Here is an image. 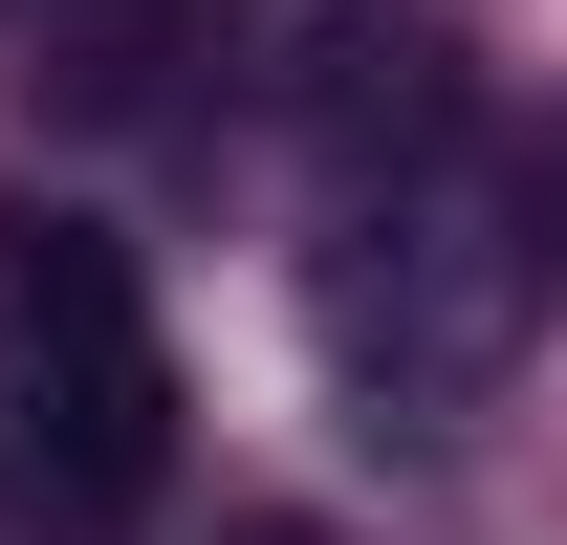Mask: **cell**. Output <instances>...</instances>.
Segmentation results:
<instances>
[{"label": "cell", "mask_w": 567, "mask_h": 545, "mask_svg": "<svg viewBox=\"0 0 567 545\" xmlns=\"http://www.w3.org/2000/svg\"><path fill=\"white\" fill-rule=\"evenodd\" d=\"M153 480H175V349L132 306V240L0 197V524L110 545L153 524Z\"/></svg>", "instance_id": "obj_1"}, {"label": "cell", "mask_w": 567, "mask_h": 545, "mask_svg": "<svg viewBox=\"0 0 567 545\" xmlns=\"http://www.w3.org/2000/svg\"><path fill=\"white\" fill-rule=\"evenodd\" d=\"M240 545H306V524H240Z\"/></svg>", "instance_id": "obj_2"}]
</instances>
